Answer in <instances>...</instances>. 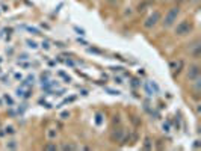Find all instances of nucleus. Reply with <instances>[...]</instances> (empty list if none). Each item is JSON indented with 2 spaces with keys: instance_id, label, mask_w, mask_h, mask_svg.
<instances>
[{
  "instance_id": "f257e3e1",
  "label": "nucleus",
  "mask_w": 201,
  "mask_h": 151,
  "mask_svg": "<svg viewBox=\"0 0 201 151\" xmlns=\"http://www.w3.org/2000/svg\"><path fill=\"white\" fill-rule=\"evenodd\" d=\"M178 8H172V9H169V12L166 14V17H165V21H163V26L165 27H169V26H172L174 24V21L177 20V15H178Z\"/></svg>"
},
{
  "instance_id": "f03ea898",
  "label": "nucleus",
  "mask_w": 201,
  "mask_h": 151,
  "mask_svg": "<svg viewBox=\"0 0 201 151\" xmlns=\"http://www.w3.org/2000/svg\"><path fill=\"white\" fill-rule=\"evenodd\" d=\"M159 20H160V14H159L157 11H154V12H153V14H151V15H150V17H148V18L145 20L144 26L150 29V27H153V26H154V24H156V23L159 21Z\"/></svg>"
},
{
  "instance_id": "7ed1b4c3",
  "label": "nucleus",
  "mask_w": 201,
  "mask_h": 151,
  "mask_svg": "<svg viewBox=\"0 0 201 151\" xmlns=\"http://www.w3.org/2000/svg\"><path fill=\"white\" fill-rule=\"evenodd\" d=\"M190 30H192V26H190L187 21H181V23L177 26L175 33H177V35H186V33H189Z\"/></svg>"
},
{
  "instance_id": "20e7f679",
  "label": "nucleus",
  "mask_w": 201,
  "mask_h": 151,
  "mask_svg": "<svg viewBox=\"0 0 201 151\" xmlns=\"http://www.w3.org/2000/svg\"><path fill=\"white\" fill-rule=\"evenodd\" d=\"M198 74H199V70H198V67H190V70H189V79H196L198 77Z\"/></svg>"
},
{
  "instance_id": "39448f33",
  "label": "nucleus",
  "mask_w": 201,
  "mask_h": 151,
  "mask_svg": "<svg viewBox=\"0 0 201 151\" xmlns=\"http://www.w3.org/2000/svg\"><path fill=\"white\" fill-rule=\"evenodd\" d=\"M144 88H145V92H147L148 95H153V88L150 86V83H145V85H144Z\"/></svg>"
},
{
  "instance_id": "423d86ee",
  "label": "nucleus",
  "mask_w": 201,
  "mask_h": 151,
  "mask_svg": "<svg viewBox=\"0 0 201 151\" xmlns=\"http://www.w3.org/2000/svg\"><path fill=\"white\" fill-rule=\"evenodd\" d=\"M95 122H97L98 125L103 122V116H102V113H97V115H95Z\"/></svg>"
},
{
  "instance_id": "0eeeda50",
  "label": "nucleus",
  "mask_w": 201,
  "mask_h": 151,
  "mask_svg": "<svg viewBox=\"0 0 201 151\" xmlns=\"http://www.w3.org/2000/svg\"><path fill=\"white\" fill-rule=\"evenodd\" d=\"M121 136H123V131H121V130H118V131H115V133L112 134L114 139H121Z\"/></svg>"
},
{
  "instance_id": "6e6552de",
  "label": "nucleus",
  "mask_w": 201,
  "mask_h": 151,
  "mask_svg": "<svg viewBox=\"0 0 201 151\" xmlns=\"http://www.w3.org/2000/svg\"><path fill=\"white\" fill-rule=\"evenodd\" d=\"M106 91H108L111 95H120V94H121L120 91H114V89H109V88H106Z\"/></svg>"
},
{
  "instance_id": "1a4fd4ad",
  "label": "nucleus",
  "mask_w": 201,
  "mask_h": 151,
  "mask_svg": "<svg viewBox=\"0 0 201 151\" xmlns=\"http://www.w3.org/2000/svg\"><path fill=\"white\" fill-rule=\"evenodd\" d=\"M27 44H29V47H32V49H36V47H38L36 42H35V41H30V39H27Z\"/></svg>"
},
{
  "instance_id": "9d476101",
  "label": "nucleus",
  "mask_w": 201,
  "mask_h": 151,
  "mask_svg": "<svg viewBox=\"0 0 201 151\" xmlns=\"http://www.w3.org/2000/svg\"><path fill=\"white\" fill-rule=\"evenodd\" d=\"M150 86H151V88L154 89V92H159V86H157V85H156L154 82H150Z\"/></svg>"
},
{
  "instance_id": "9b49d317",
  "label": "nucleus",
  "mask_w": 201,
  "mask_h": 151,
  "mask_svg": "<svg viewBox=\"0 0 201 151\" xmlns=\"http://www.w3.org/2000/svg\"><path fill=\"white\" fill-rule=\"evenodd\" d=\"M144 146H145L147 149H150V148H151V143H150V139H148V137L145 139V143H144Z\"/></svg>"
},
{
  "instance_id": "f8f14e48",
  "label": "nucleus",
  "mask_w": 201,
  "mask_h": 151,
  "mask_svg": "<svg viewBox=\"0 0 201 151\" xmlns=\"http://www.w3.org/2000/svg\"><path fill=\"white\" fill-rule=\"evenodd\" d=\"M5 100H6V103H8V104H11V106L14 104V101H12V98H11V97H8V95H5Z\"/></svg>"
},
{
  "instance_id": "ddd939ff",
  "label": "nucleus",
  "mask_w": 201,
  "mask_h": 151,
  "mask_svg": "<svg viewBox=\"0 0 201 151\" xmlns=\"http://www.w3.org/2000/svg\"><path fill=\"white\" fill-rule=\"evenodd\" d=\"M46 149H56V146L52 145V143H49V145H46Z\"/></svg>"
},
{
  "instance_id": "4468645a",
  "label": "nucleus",
  "mask_w": 201,
  "mask_h": 151,
  "mask_svg": "<svg viewBox=\"0 0 201 151\" xmlns=\"http://www.w3.org/2000/svg\"><path fill=\"white\" fill-rule=\"evenodd\" d=\"M17 145H15V142L14 140H11V143H8V148H15Z\"/></svg>"
},
{
  "instance_id": "2eb2a0df",
  "label": "nucleus",
  "mask_w": 201,
  "mask_h": 151,
  "mask_svg": "<svg viewBox=\"0 0 201 151\" xmlns=\"http://www.w3.org/2000/svg\"><path fill=\"white\" fill-rule=\"evenodd\" d=\"M163 130H165V131H169V124H168V122L163 124Z\"/></svg>"
},
{
  "instance_id": "dca6fc26",
  "label": "nucleus",
  "mask_w": 201,
  "mask_h": 151,
  "mask_svg": "<svg viewBox=\"0 0 201 151\" xmlns=\"http://www.w3.org/2000/svg\"><path fill=\"white\" fill-rule=\"evenodd\" d=\"M6 133H14V127H8L6 128Z\"/></svg>"
},
{
  "instance_id": "f3484780",
  "label": "nucleus",
  "mask_w": 201,
  "mask_h": 151,
  "mask_svg": "<svg viewBox=\"0 0 201 151\" xmlns=\"http://www.w3.org/2000/svg\"><path fill=\"white\" fill-rule=\"evenodd\" d=\"M55 136H56V133H55L53 130H52V131H49V137H55Z\"/></svg>"
},
{
  "instance_id": "a211bd4d",
  "label": "nucleus",
  "mask_w": 201,
  "mask_h": 151,
  "mask_svg": "<svg viewBox=\"0 0 201 151\" xmlns=\"http://www.w3.org/2000/svg\"><path fill=\"white\" fill-rule=\"evenodd\" d=\"M62 148H64V149H73L74 146H71V145H64Z\"/></svg>"
},
{
  "instance_id": "6ab92c4d",
  "label": "nucleus",
  "mask_w": 201,
  "mask_h": 151,
  "mask_svg": "<svg viewBox=\"0 0 201 151\" xmlns=\"http://www.w3.org/2000/svg\"><path fill=\"white\" fill-rule=\"evenodd\" d=\"M61 116H62V118H67V116H70V113H68V112H64Z\"/></svg>"
},
{
  "instance_id": "aec40b11",
  "label": "nucleus",
  "mask_w": 201,
  "mask_h": 151,
  "mask_svg": "<svg viewBox=\"0 0 201 151\" xmlns=\"http://www.w3.org/2000/svg\"><path fill=\"white\" fill-rule=\"evenodd\" d=\"M76 30H77V32H80V35H83V33H85V32H83L82 29H79V27H76Z\"/></svg>"
},
{
  "instance_id": "412c9836",
  "label": "nucleus",
  "mask_w": 201,
  "mask_h": 151,
  "mask_svg": "<svg viewBox=\"0 0 201 151\" xmlns=\"http://www.w3.org/2000/svg\"><path fill=\"white\" fill-rule=\"evenodd\" d=\"M115 82H117V83H123V80H121V79H120V77H118V79H117V77H115Z\"/></svg>"
},
{
  "instance_id": "4be33fe9",
  "label": "nucleus",
  "mask_w": 201,
  "mask_h": 151,
  "mask_svg": "<svg viewBox=\"0 0 201 151\" xmlns=\"http://www.w3.org/2000/svg\"><path fill=\"white\" fill-rule=\"evenodd\" d=\"M82 95H88V91L86 89H82Z\"/></svg>"
},
{
  "instance_id": "5701e85b",
  "label": "nucleus",
  "mask_w": 201,
  "mask_h": 151,
  "mask_svg": "<svg viewBox=\"0 0 201 151\" xmlns=\"http://www.w3.org/2000/svg\"><path fill=\"white\" fill-rule=\"evenodd\" d=\"M109 2H114V0H109Z\"/></svg>"
}]
</instances>
